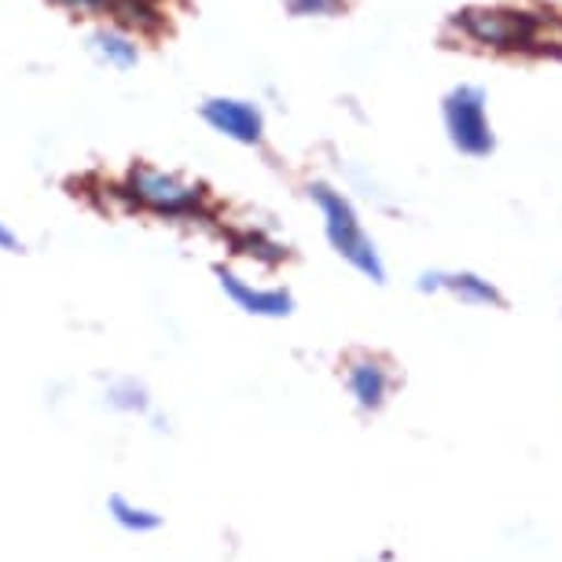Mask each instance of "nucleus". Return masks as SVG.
I'll return each instance as SVG.
<instances>
[{
  "instance_id": "dca6fc26",
  "label": "nucleus",
  "mask_w": 562,
  "mask_h": 562,
  "mask_svg": "<svg viewBox=\"0 0 562 562\" xmlns=\"http://www.w3.org/2000/svg\"><path fill=\"white\" fill-rule=\"evenodd\" d=\"M0 250H4V254H19V250H23V243H19V236L4 225V221H0Z\"/></svg>"
},
{
  "instance_id": "9d476101",
  "label": "nucleus",
  "mask_w": 562,
  "mask_h": 562,
  "mask_svg": "<svg viewBox=\"0 0 562 562\" xmlns=\"http://www.w3.org/2000/svg\"><path fill=\"white\" fill-rule=\"evenodd\" d=\"M108 512L111 518L119 522L122 529H130V533H155V529H162L166 518L158 512H147V507H136L133 501H125L122 493H114L108 501Z\"/></svg>"
},
{
  "instance_id": "ddd939ff",
  "label": "nucleus",
  "mask_w": 562,
  "mask_h": 562,
  "mask_svg": "<svg viewBox=\"0 0 562 562\" xmlns=\"http://www.w3.org/2000/svg\"><path fill=\"white\" fill-rule=\"evenodd\" d=\"M294 19H331L346 12V0H283Z\"/></svg>"
},
{
  "instance_id": "2eb2a0df",
  "label": "nucleus",
  "mask_w": 562,
  "mask_h": 562,
  "mask_svg": "<svg viewBox=\"0 0 562 562\" xmlns=\"http://www.w3.org/2000/svg\"><path fill=\"white\" fill-rule=\"evenodd\" d=\"M48 4H56L63 12H74V15H103V12H111L114 0H48Z\"/></svg>"
},
{
  "instance_id": "7ed1b4c3",
  "label": "nucleus",
  "mask_w": 562,
  "mask_h": 562,
  "mask_svg": "<svg viewBox=\"0 0 562 562\" xmlns=\"http://www.w3.org/2000/svg\"><path fill=\"white\" fill-rule=\"evenodd\" d=\"M452 23L463 37H471L474 45L512 52V48L533 45L544 19L537 12H515V8H467Z\"/></svg>"
},
{
  "instance_id": "1a4fd4ad",
  "label": "nucleus",
  "mask_w": 562,
  "mask_h": 562,
  "mask_svg": "<svg viewBox=\"0 0 562 562\" xmlns=\"http://www.w3.org/2000/svg\"><path fill=\"white\" fill-rule=\"evenodd\" d=\"M89 52L111 70H133L140 63V45L122 26H103L89 37Z\"/></svg>"
},
{
  "instance_id": "9b49d317",
  "label": "nucleus",
  "mask_w": 562,
  "mask_h": 562,
  "mask_svg": "<svg viewBox=\"0 0 562 562\" xmlns=\"http://www.w3.org/2000/svg\"><path fill=\"white\" fill-rule=\"evenodd\" d=\"M111 15L119 19L122 30H155L162 23V12H158L155 0H114Z\"/></svg>"
},
{
  "instance_id": "6e6552de",
  "label": "nucleus",
  "mask_w": 562,
  "mask_h": 562,
  "mask_svg": "<svg viewBox=\"0 0 562 562\" xmlns=\"http://www.w3.org/2000/svg\"><path fill=\"white\" fill-rule=\"evenodd\" d=\"M419 291H449L467 305H504V294L496 291V283H490L479 272H423Z\"/></svg>"
},
{
  "instance_id": "f257e3e1",
  "label": "nucleus",
  "mask_w": 562,
  "mask_h": 562,
  "mask_svg": "<svg viewBox=\"0 0 562 562\" xmlns=\"http://www.w3.org/2000/svg\"><path fill=\"white\" fill-rule=\"evenodd\" d=\"M310 199L316 203L324 217V236L331 243V250L342 258L346 265H353L360 276H368L371 283H386V265H383V254H379L375 239L368 236L364 225H360L353 203L335 192L331 184H310Z\"/></svg>"
},
{
  "instance_id": "f8f14e48",
  "label": "nucleus",
  "mask_w": 562,
  "mask_h": 562,
  "mask_svg": "<svg viewBox=\"0 0 562 562\" xmlns=\"http://www.w3.org/2000/svg\"><path fill=\"white\" fill-rule=\"evenodd\" d=\"M236 250H239V254H247V258L269 261V265H276V261L288 258V250H283L280 243L265 239L261 232H247V236H239V239H236Z\"/></svg>"
},
{
  "instance_id": "4468645a",
  "label": "nucleus",
  "mask_w": 562,
  "mask_h": 562,
  "mask_svg": "<svg viewBox=\"0 0 562 562\" xmlns=\"http://www.w3.org/2000/svg\"><path fill=\"white\" fill-rule=\"evenodd\" d=\"M108 401L122 412H144L147 408V390L140 383H133V379H125V383H114L108 390Z\"/></svg>"
},
{
  "instance_id": "39448f33",
  "label": "nucleus",
  "mask_w": 562,
  "mask_h": 562,
  "mask_svg": "<svg viewBox=\"0 0 562 562\" xmlns=\"http://www.w3.org/2000/svg\"><path fill=\"white\" fill-rule=\"evenodd\" d=\"M199 114H203V122L210 125V130L221 133L232 144L258 147L265 140V114H261L258 103H250V100L210 97V100H203Z\"/></svg>"
},
{
  "instance_id": "20e7f679",
  "label": "nucleus",
  "mask_w": 562,
  "mask_h": 562,
  "mask_svg": "<svg viewBox=\"0 0 562 562\" xmlns=\"http://www.w3.org/2000/svg\"><path fill=\"white\" fill-rule=\"evenodd\" d=\"M441 119H445V133H449V144L460 155L467 158L493 155L496 136H493L490 111H485L482 89H474V85H456L449 97L441 100Z\"/></svg>"
},
{
  "instance_id": "423d86ee",
  "label": "nucleus",
  "mask_w": 562,
  "mask_h": 562,
  "mask_svg": "<svg viewBox=\"0 0 562 562\" xmlns=\"http://www.w3.org/2000/svg\"><path fill=\"white\" fill-rule=\"evenodd\" d=\"M217 283H221V291L236 302V310H243L247 316L283 321V316L294 313V294L283 288H254L250 280H243V276L232 269H217Z\"/></svg>"
},
{
  "instance_id": "0eeeda50",
  "label": "nucleus",
  "mask_w": 562,
  "mask_h": 562,
  "mask_svg": "<svg viewBox=\"0 0 562 562\" xmlns=\"http://www.w3.org/2000/svg\"><path fill=\"white\" fill-rule=\"evenodd\" d=\"M390 368L379 357H357L346 368V386L360 412H379L390 397Z\"/></svg>"
},
{
  "instance_id": "f03ea898",
  "label": "nucleus",
  "mask_w": 562,
  "mask_h": 562,
  "mask_svg": "<svg viewBox=\"0 0 562 562\" xmlns=\"http://www.w3.org/2000/svg\"><path fill=\"white\" fill-rule=\"evenodd\" d=\"M119 195L125 203L140 206L147 214H158V217L188 221V217H203V210H206L203 184H192V180L166 173V169H155V166H144V162L125 169Z\"/></svg>"
}]
</instances>
